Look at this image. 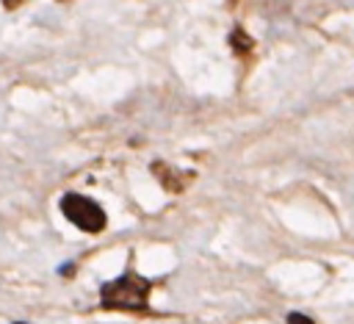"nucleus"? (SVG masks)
I'll use <instances>...</instances> for the list:
<instances>
[{
  "label": "nucleus",
  "instance_id": "nucleus-1",
  "mask_svg": "<svg viewBox=\"0 0 354 324\" xmlns=\"http://www.w3.org/2000/svg\"><path fill=\"white\" fill-rule=\"evenodd\" d=\"M152 291V282L127 271L100 288L102 307L108 310H147V296Z\"/></svg>",
  "mask_w": 354,
  "mask_h": 324
},
{
  "label": "nucleus",
  "instance_id": "nucleus-2",
  "mask_svg": "<svg viewBox=\"0 0 354 324\" xmlns=\"http://www.w3.org/2000/svg\"><path fill=\"white\" fill-rule=\"evenodd\" d=\"M61 213L83 233H100V230H105V222H108L105 210L83 194H64L61 197Z\"/></svg>",
  "mask_w": 354,
  "mask_h": 324
},
{
  "label": "nucleus",
  "instance_id": "nucleus-3",
  "mask_svg": "<svg viewBox=\"0 0 354 324\" xmlns=\"http://www.w3.org/2000/svg\"><path fill=\"white\" fill-rule=\"evenodd\" d=\"M232 47H235V53H243V50H249V47H252V42L246 39V33L235 30V33H232Z\"/></svg>",
  "mask_w": 354,
  "mask_h": 324
},
{
  "label": "nucleus",
  "instance_id": "nucleus-4",
  "mask_svg": "<svg viewBox=\"0 0 354 324\" xmlns=\"http://www.w3.org/2000/svg\"><path fill=\"white\" fill-rule=\"evenodd\" d=\"M288 324H315L310 316H304V313H290L288 316Z\"/></svg>",
  "mask_w": 354,
  "mask_h": 324
},
{
  "label": "nucleus",
  "instance_id": "nucleus-5",
  "mask_svg": "<svg viewBox=\"0 0 354 324\" xmlns=\"http://www.w3.org/2000/svg\"><path fill=\"white\" fill-rule=\"evenodd\" d=\"M14 324H25V321H14Z\"/></svg>",
  "mask_w": 354,
  "mask_h": 324
}]
</instances>
